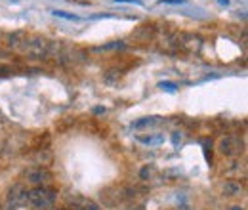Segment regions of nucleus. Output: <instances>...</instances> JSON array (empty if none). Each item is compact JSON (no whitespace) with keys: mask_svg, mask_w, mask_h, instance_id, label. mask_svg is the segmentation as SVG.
<instances>
[{"mask_svg":"<svg viewBox=\"0 0 248 210\" xmlns=\"http://www.w3.org/2000/svg\"><path fill=\"white\" fill-rule=\"evenodd\" d=\"M56 199H58V191L48 185H36L27 193V203L36 210L50 209L56 203Z\"/></svg>","mask_w":248,"mask_h":210,"instance_id":"1","label":"nucleus"},{"mask_svg":"<svg viewBox=\"0 0 248 210\" xmlns=\"http://www.w3.org/2000/svg\"><path fill=\"white\" fill-rule=\"evenodd\" d=\"M50 46H52V40H48L40 34H32V36H27L23 40L19 50L29 58L42 60V58H50Z\"/></svg>","mask_w":248,"mask_h":210,"instance_id":"2","label":"nucleus"},{"mask_svg":"<svg viewBox=\"0 0 248 210\" xmlns=\"http://www.w3.org/2000/svg\"><path fill=\"white\" fill-rule=\"evenodd\" d=\"M56 60L63 63V65H69V67L71 65H80V63L86 61V52L77 48V46H65V44H62Z\"/></svg>","mask_w":248,"mask_h":210,"instance_id":"3","label":"nucleus"},{"mask_svg":"<svg viewBox=\"0 0 248 210\" xmlns=\"http://www.w3.org/2000/svg\"><path fill=\"white\" fill-rule=\"evenodd\" d=\"M217 149L225 157H239L245 151V142L239 136H225L219 140Z\"/></svg>","mask_w":248,"mask_h":210,"instance_id":"4","label":"nucleus"},{"mask_svg":"<svg viewBox=\"0 0 248 210\" xmlns=\"http://www.w3.org/2000/svg\"><path fill=\"white\" fill-rule=\"evenodd\" d=\"M23 180L32 185H44V183L54 180V174L46 166H29L23 170Z\"/></svg>","mask_w":248,"mask_h":210,"instance_id":"5","label":"nucleus"},{"mask_svg":"<svg viewBox=\"0 0 248 210\" xmlns=\"http://www.w3.org/2000/svg\"><path fill=\"white\" fill-rule=\"evenodd\" d=\"M99 195H101V201L105 207H117L126 201V187L111 185V187H105Z\"/></svg>","mask_w":248,"mask_h":210,"instance_id":"6","label":"nucleus"},{"mask_svg":"<svg viewBox=\"0 0 248 210\" xmlns=\"http://www.w3.org/2000/svg\"><path fill=\"white\" fill-rule=\"evenodd\" d=\"M27 193H29V189L23 183L12 185L10 191H8V207L12 210L19 209V207H25L27 205Z\"/></svg>","mask_w":248,"mask_h":210,"instance_id":"7","label":"nucleus"},{"mask_svg":"<svg viewBox=\"0 0 248 210\" xmlns=\"http://www.w3.org/2000/svg\"><path fill=\"white\" fill-rule=\"evenodd\" d=\"M155 34H156L155 23H141L140 27H136V29L132 31L130 38H132L134 42L145 44V42H151V40L155 38Z\"/></svg>","mask_w":248,"mask_h":210,"instance_id":"8","label":"nucleus"},{"mask_svg":"<svg viewBox=\"0 0 248 210\" xmlns=\"http://www.w3.org/2000/svg\"><path fill=\"white\" fill-rule=\"evenodd\" d=\"M180 48L187 52H199L202 48V38L195 32H182L180 34Z\"/></svg>","mask_w":248,"mask_h":210,"instance_id":"9","label":"nucleus"},{"mask_svg":"<svg viewBox=\"0 0 248 210\" xmlns=\"http://www.w3.org/2000/svg\"><path fill=\"white\" fill-rule=\"evenodd\" d=\"M160 48L166 52H176L180 48V34L178 32H164L160 36Z\"/></svg>","mask_w":248,"mask_h":210,"instance_id":"10","label":"nucleus"},{"mask_svg":"<svg viewBox=\"0 0 248 210\" xmlns=\"http://www.w3.org/2000/svg\"><path fill=\"white\" fill-rule=\"evenodd\" d=\"M243 191H245L243 183L237 180H227V181H223V185H221V193H223L225 197H241Z\"/></svg>","mask_w":248,"mask_h":210,"instance_id":"11","label":"nucleus"},{"mask_svg":"<svg viewBox=\"0 0 248 210\" xmlns=\"http://www.w3.org/2000/svg\"><path fill=\"white\" fill-rule=\"evenodd\" d=\"M73 205H75V210H101L97 203L84 197H73Z\"/></svg>","mask_w":248,"mask_h":210,"instance_id":"12","label":"nucleus"},{"mask_svg":"<svg viewBox=\"0 0 248 210\" xmlns=\"http://www.w3.org/2000/svg\"><path fill=\"white\" fill-rule=\"evenodd\" d=\"M25 38H27V32H23V31L12 32V34L8 36V46H10V48H14V50H19Z\"/></svg>","mask_w":248,"mask_h":210,"instance_id":"13","label":"nucleus"},{"mask_svg":"<svg viewBox=\"0 0 248 210\" xmlns=\"http://www.w3.org/2000/svg\"><path fill=\"white\" fill-rule=\"evenodd\" d=\"M162 122H164L162 117H145V119L134 122V128H151V126H158Z\"/></svg>","mask_w":248,"mask_h":210,"instance_id":"14","label":"nucleus"},{"mask_svg":"<svg viewBox=\"0 0 248 210\" xmlns=\"http://www.w3.org/2000/svg\"><path fill=\"white\" fill-rule=\"evenodd\" d=\"M138 140L145 145H158L164 142V134H155V136H138Z\"/></svg>","mask_w":248,"mask_h":210,"instance_id":"15","label":"nucleus"},{"mask_svg":"<svg viewBox=\"0 0 248 210\" xmlns=\"http://www.w3.org/2000/svg\"><path fill=\"white\" fill-rule=\"evenodd\" d=\"M34 161H36V164H50V161H52V153L48 149H38L36 151V155H34Z\"/></svg>","mask_w":248,"mask_h":210,"instance_id":"16","label":"nucleus"},{"mask_svg":"<svg viewBox=\"0 0 248 210\" xmlns=\"http://www.w3.org/2000/svg\"><path fill=\"white\" fill-rule=\"evenodd\" d=\"M121 77H123V71H121V69H109V71H105V75H103L105 82H117Z\"/></svg>","mask_w":248,"mask_h":210,"instance_id":"17","label":"nucleus"},{"mask_svg":"<svg viewBox=\"0 0 248 210\" xmlns=\"http://www.w3.org/2000/svg\"><path fill=\"white\" fill-rule=\"evenodd\" d=\"M155 174H156L155 166H153V164H147L145 168H141L140 178H141V180H145V181H149V180H153V178H155Z\"/></svg>","mask_w":248,"mask_h":210,"instance_id":"18","label":"nucleus"},{"mask_svg":"<svg viewBox=\"0 0 248 210\" xmlns=\"http://www.w3.org/2000/svg\"><path fill=\"white\" fill-rule=\"evenodd\" d=\"M52 14L58 16V17H63V19H69V21H78V16L67 14V12H63V10H52Z\"/></svg>","mask_w":248,"mask_h":210,"instance_id":"19","label":"nucleus"},{"mask_svg":"<svg viewBox=\"0 0 248 210\" xmlns=\"http://www.w3.org/2000/svg\"><path fill=\"white\" fill-rule=\"evenodd\" d=\"M184 142V132H180V130H176V132H172V144L178 147L180 144Z\"/></svg>","mask_w":248,"mask_h":210,"instance_id":"20","label":"nucleus"},{"mask_svg":"<svg viewBox=\"0 0 248 210\" xmlns=\"http://www.w3.org/2000/svg\"><path fill=\"white\" fill-rule=\"evenodd\" d=\"M202 145H204V157H206V161H208V162H212V155L208 153V149L212 147V142H208V140H206V142H202Z\"/></svg>","mask_w":248,"mask_h":210,"instance_id":"21","label":"nucleus"},{"mask_svg":"<svg viewBox=\"0 0 248 210\" xmlns=\"http://www.w3.org/2000/svg\"><path fill=\"white\" fill-rule=\"evenodd\" d=\"M158 86H160L162 90H168V92H174V90H176V88H178V86H176L174 82H160Z\"/></svg>","mask_w":248,"mask_h":210,"instance_id":"22","label":"nucleus"},{"mask_svg":"<svg viewBox=\"0 0 248 210\" xmlns=\"http://www.w3.org/2000/svg\"><path fill=\"white\" fill-rule=\"evenodd\" d=\"M186 0H160V4H184Z\"/></svg>","mask_w":248,"mask_h":210,"instance_id":"23","label":"nucleus"},{"mask_svg":"<svg viewBox=\"0 0 248 210\" xmlns=\"http://www.w3.org/2000/svg\"><path fill=\"white\" fill-rule=\"evenodd\" d=\"M115 2H126V4H141L140 0H115Z\"/></svg>","mask_w":248,"mask_h":210,"instance_id":"24","label":"nucleus"},{"mask_svg":"<svg viewBox=\"0 0 248 210\" xmlns=\"http://www.w3.org/2000/svg\"><path fill=\"white\" fill-rule=\"evenodd\" d=\"M130 210H145V207L143 205H136V207H132Z\"/></svg>","mask_w":248,"mask_h":210,"instance_id":"25","label":"nucleus"},{"mask_svg":"<svg viewBox=\"0 0 248 210\" xmlns=\"http://www.w3.org/2000/svg\"><path fill=\"white\" fill-rule=\"evenodd\" d=\"M217 2H219L221 6H227V4H229V0H217Z\"/></svg>","mask_w":248,"mask_h":210,"instance_id":"26","label":"nucleus"},{"mask_svg":"<svg viewBox=\"0 0 248 210\" xmlns=\"http://www.w3.org/2000/svg\"><path fill=\"white\" fill-rule=\"evenodd\" d=\"M231 210H245V209H241V207H233Z\"/></svg>","mask_w":248,"mask_h":210,"instance_id":"27","label":"nucleus"},{"mask_svg":"<svg viewBox=\"0 0 248 210\" xmlns=\"http://www.w3.org/2000/svg\"><path fill=\"white\" fill-rule=\"evenodd\" d=\"M0 210H2V207H0Z\"/></svg>","mask_w":248,"mask_h":210,"instance_id":"28","label":"nucleus"}]
</instances>
